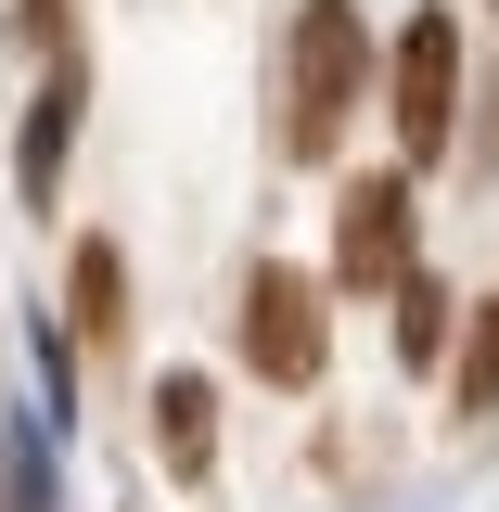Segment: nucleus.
I'll list each match as a JSON object with an SVG mask.
<instances>
[{
  "mask_svg": "<svg viewBox=\"0 0 499 512\" xmlns=\"http://www.w3.org/2000/svg\"><path fill=\"white\" fill-rule=\"evenodd\" d=\"M359 90H372L359 0H295V39H282V154H333V128H346Z\"/></svg>",
  "mask_w": 499,
  "mask_h": 512,
  "instance_id": "f257e3e1",
  "label": "nucleus"
},
{
  "mask_svg": "<svg viewBox=\"0 0 499 512\" xmlns=\"http://www.w3.org/2000/svg\"><path fill=\"white\" fill-rule=\"evenodd\" d=\"M461 410H474V423L499 410V308H474V320H461Z\"/></svg>",
  "mask_w": 499,
  "mask_h": 512,
  "instance_id": "1a4fd4ad",
  "label": "nucleus"
},
{
  "mask_svg": "<svg viewBox=\"0 0 499 512\" xmlns=\"http://www.w3.org/2000/svg\"><path fill=\"white\" fill-rule=\"evenodd\" d=\"M384 103H397V141L410 154H436L448 116H461V26H448L436 0L397 26V64H384Z\"/></svg>",
  "mask_w": 499,
  "mask_h": 512,
  "instance_id": "7ed1b4c3",
  "label": "nucleus"
},
{
  "mask_svg": "<svg viewBox=\"0 0 499 512\" xmlns=\"http://www.w3.org/2000/svg\"><path fill=\"white\" fill-rule=\"evenodd\" d=\"M448 346H461V308H448V282L397 269V372H436Z\"/></svg>",
  "mask_w": 499,
  "mask_h": 512,
  "instance_id": "423d86ee",
  "label": "nucleus"
},
{
  "mask_svg": "<svg viewBox=\"0 0 499 512\" xmlns=\"http://www.w3.org/2000/svg\"><path fill=\"white\" fill-rule=\"evenodd\" d=\"M410 269V180L372 167V180L346 192V244H333V295H384Z\"/></svg>",
  "mask_w": 499,
  "mask_h": 512,
  "instance_id": "20e7f679",
  "label": "nucleus"
},
{
  "mask_svg": "<svg viewBox=\"0 0 499 512\" xmlns=\"http://www.w3.org/2000/svg\"><path fill=\"white\" fill-rule=\"evenodd\" d=\"M77 333H90V346H116V333H128V256L103 244V231L77 244Z\"/></svg>",
  "mask_w": 499,
  "mask_h": 512,
  "instance_id": "6e6552de",
  "label": "nucleus"
},
{
  "mask_svg": "<svg viewBox=\"0 0 499 512\" xmlns=\"http://www.w3.org/2000/svg\"><path fill=\"white\" fill-rule=\"evenodd\" d=\"M154 436H167V474H205V461H218V384L167 372L154 384Z\"/></svg>",
  "mask_w": 499,
  "mask_h": 512,
  "instance_id": "39448f33",
  "label": "nucleus"
},
{
  "mask_svg": "<svg viewBox=\"0 0 499 512\" xmlns=\"http://www.w3.org/2000/svg\"><path fill=\"white\" fill-rule=\"evenodd\" d=\"M64 128H77V77H52V90H39V116H26V141H13L26 205H52V180H64Z\"/></svg>",
  "mask_w": 499,
  "mask_h": 512,
  "instance_id": "0eeeda50",
  "label": "nucleus"
},
{
  "mask_svg": "<svg viewBox=\"0 0 499 512\" xmlns=\"http://www.w3.org/2000/svg\"><path fill=\"white\" fill-rule=\"evenodd\" d=\"M244 372L256 384H320V282L256 256L244 269Z\"/></svg>",
  "mask_w": 499,
  "mask_h": 512,
  "instance_id": "f03ea898",
  "label": "nucleus"
}]
</instances>
